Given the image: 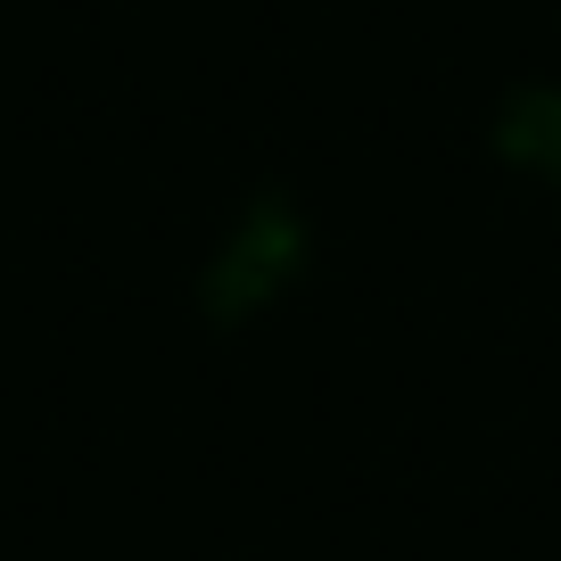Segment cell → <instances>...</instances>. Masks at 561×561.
Returning a JSON list of instances; mask_svg holds the SVG:
<instances>
[{"mask_svg": "<svg viewBox=\"0 0 561 561\" xmlns=\"http://www.w3.org/2000/svg\"><path fill=\"white\" fill-rule=\"evenodd\" d=\"M495 149H504L520 174L561 182V83L520 91V100L504 107V124H495Z\"/></svg>", "mask_w": 561, "mask_h": 561, "instance_id": "obj_1", "label": "cell"}]
</instances>
